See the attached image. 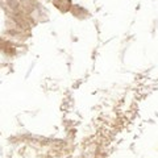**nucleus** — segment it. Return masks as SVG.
Listing matches in <instances>:
<instances>
[]
</instances>
